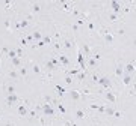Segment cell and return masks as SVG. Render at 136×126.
Segmentation results:
<instances>
[{
  "mask_svg": "<svg viewBox=\"0 0 136 126\" xmlns=\"http://www.w3.org/2000/svg\"><path fill=\"white\" fill-rule=\"evenodd\" d=\"M38 113H41L43 116L47 117H55L56 116V108H55V102H44L41 107H36Z\"/></svg>",
  "mask_w": 136,
  "mask_h": 126,
  "instance_id": "cell-1",
  "label": "cell"
},
{
  "mask_svg": "<svg viewBox=\"0 0 136 126\" xmlns=\"http://www.w3.org/2000/svg\"><path fill=\"white\" fill-rule=\"evenodd\" d=\"M100 35H103V38H104V41L107 45H112L113 44V32L112 30H107L104 29V27H100Z\"/></svg>",
  "mask_w": 136,
  "mask_h": 126,
  "instance_id": "cell-2",
  "label": "cell"
},
{
  "mask_svg": "<svg viewBox=\"0 0 136 126\" xmlns=\"http://www.w3.org/2000/svg\"><path fill=\"white\" fill-rule=\"evenodd\" d=\"M97 84H100L103 90H111V89H112V81H111V78L106 77V75H101V77H98V81H97Z\"/></svg>",
  "mask_w": 136,
  "mask_h": 126,
  "instance_id": "cell-3",
  "label": "cell"
},
{
  "mask_svg": "<svg viewBox=\"0 0 136 126\" xmlns=\"http://www.w3.org/2000/svg\"><path fill=\"white\" fill-rule=\"evenodd\" d=\"M18 102H23L21 98H18L17 95H8L5 98V104H6V107H12L15 104H18Z\"/></svg>",
  "mask_w": 136,
  "mask_h": 126,
  "instance_id": "cell-4",
  "label": "cell"
},
{
  "mask_svg": "<svg viewBox=\"0 0 136 126\" xmlns=\"http://www.w3.org/2000/svg\"><path fill=\"white\" fill-rule=\"evenodd\" d=\"M26 104H27V102L23 101V104H18V105H17V116H20V117H26V116H27L29 108H27Z\"/></svg>",
  "mask_w": 136,
  "mask_h": 126,
  "instance_id": "cell-5",
  "label": "cell"
},
{
  "mask_svg": "<svg viewBox=\"0 0 136 126\" xmlns=\"http://www.w3.org/2000/svg\"><path fill=\"white\" fill-rule=\"evenodd\" d=\"M80 51L83 53V56L86 57V59H89V57H92V50H91V47L88 45L86 42H83L80 45Z\"/></svg>",
  "mask_w": 136,
  "mask_h": 126,
  "instance_id": "cell-6",
  "label": "cell"
},
{
  "mask_svg": "<svg viewBox=\"0 0 136 126\" xmlns=\"http://www.w3.org/2000/svg\"><path fill=\"white\" fill-rule=\"evenodd\" d=\"M57 57V60H59V63H61V66H65V68H70V59H68V56H65V54H57L56 56Z\"/></svg>",
  "mask_w": 136,
  "mask_h": 126,
  "instance_id": "cell-7",
  "label": "cell"
},
{
  "mask_svg": "<svg viewBox=\"0 0 136 126\" xmlns=\"http://www.w3.org/2000/svg\"><path fill=\"white\" fill-rule=\"evenodd\" d=\"M68 95H70V98L73 99V101H79V99H82V92L80 90H68Z\"/></svg>",
  "mask_w": 136,
  "mask_h": 126,
  "instance_id": "cell-8",
  "label": "cell"
},
{
  "mask_svg": "<svg viewBox=\"0 0 136 126\" xmlns=\"http://www.w3.org/2000/svg\"><path fill=\"white\" fill-rule=\"evenodd\" d=\"M104 96L111 104H115V102H117V96H115V93L111 92V90H104Z\"/></svg>",
  "mask_w": 136,
  "mask_h": 126,
  "instance_id": "cell-9",
  "label": "cell"
},
{
  "mask_svg": "<svg viewBox=\"0 0 136 126\" xmlns=\"http://www.w3.org/2000/svg\"><path fill=\"white\" fill-rule=\"evenodd\" d=\"M123 75H124V65L118 62V63H117V69H115V77H117V78H123Z\"/></svg>",
  "mask_w": 136,
  "mask_h": 126,
  "instance_id": "cell-10",
  "label": "cell"
},
{
  "mask_svg": "<svg viewBox=\"0 0 136 126\" xmlns=\"http://www.w3.org/2000/svg\"><path fill=\"white\" fill-rule=\"evenodd\" d=\"M89 108L94 111H98L100 114H104L106 111V105H97V104H89Z\"/></svg>",
  "mask_w": 136,
  "mask_h": 126,
  "instance_id": "cell-11",
  "label": "cell"
},
{
  "mask_svg": "<svg viewBox=\"0 0 136 126\" xmlns=\"http://www.w3.org/2000/svg\"><path fill=\"white\" fill-rule=\"evenodd\" d=\"M133 72H135V63H133V62H130V63H127V65H124V74L133 75Z\"/></svg>",
  "mask_w": 136,
  "mask_h": 126,
  "instance_id": "cell-12",
  "label": "cell"
},
{
  "mask_svg": "<svg viewBox=\"0 0 136 126\" xmlns=\"http://www.w3.org/2000/svg\"><path fill=\"white\" fill-rule=\"evenodd\" d=\"M111 8H112V12H113V14H118V12L121 11V3L117 2V0H112V2H111Z\"/></svg>",
  "mask_w": 136,
  "mask_h": 126,
  "instance_id": "cell-13",
  "label": "cell"
},
{
  "mask_svg": "<svg viewBox=\"0 0 136 126\" xmlns=\"http://www.w3.org/2000/svg\"><path fill=\"white\" fill-rule=\"evenodd\" d=\"M121 80H123V84H124V86H129V84H132V83H133V75H129V74H124Z\"/></svg>",
  "mask_w": 136,
  "mask_h": 126,
  "instance_id": "cell-14",
  "label": "cell"
},
{
  "mask_svg": "<svg viewBox=\"0 0 136 126\" xmlns=\"http://www.w3.org/2000/svg\"><path fill=\"white\" fill-rule=\"evenodd\" d=\"M8 77L11 78V80H18V78H20V74H18V71H17L15 68H12L11 71L8 72Z\"/></svg>",
  "mask_w": 136,
  "mask_h": 126,
  "instance_id": "cell-15",
  "label": "cell"
},
{
  "mask_svg": "<svg viewBox=\"0 0 136 126\" xmlns=\"http://www.w3.org/2000/svg\"><path fill=\"white\" fill-rule=\"evenodd\" d=\"M15 86H14V84H6V86H5V92H6V96L8 95H15Z\"/></svg>",
  "mask_w": 136,
  "mask_h": 126,
  "instance_id": "cell-16",
  "label": "cell"
},
{
  "mask_svg": "<svg viewBox=\"0 0 136 126\" xmlns=\"http://www.w3.org/2000/svg\"><path fill=\"white\" fill-rule=\"evenodd\" d=\"M32 36H33V42H39L43 39V32L41 30H35V32H32Z\"/></svg>",
  "mask_w": 136,
  "mask_h": 126,
  "instance_id": "cell-17",
  "label": "cell"
},
{
  "mask_svg": "<svg viewBox=\"0 0 136 126\" xmlns=\"http://www.w3.org/2000/svg\"><path fill=\"white\" fill-rule=\"evenodd\" d=\"M73 44H74L73 39H65V41L62 42V48H64V50H71V48H73Z\"/></svg>",
  "mask_w": 136,
  "mask_h": 126,
  "instance_id": "cell-18",
  "label": "cell"
},
{
  "mask_svg": "<svg viewBox=\"0 0 136 126\" xmlns=\"http://www.w3.org/2000/svg\"><path fill=\"white\" fill-rule=\"evenodd\" d=\"M55 89L57 90V95L61 96V98H62L64 95H65L67 92H68V90H67V87H62V86H59V84H55Z\"/></svg>",
  "mask_w": 136,
  "mask_h": 126,
  "instance_id": "cell-19",
  "label": "cell"
},
{
  "mask_svg": "<svg viewBox=\"0 0 136 126\" xmlns=\"http://www.w3.org/2000/svg\"><path fill=\"white\" fill-rule=\"evenodd\" d=\"M17 71H18V74H20V77H21V78H26V77H27V68H26L24 65H21L18 69H17Z\"/></svg>",
  "mask_w": 136,
  "mask_h": 126,
  "instance_id": "cell-20",
  "label": "cell"
},
{
  "mask_svg": "<svg viewBox=\"0 0 136 126\" xmlns=\"http://www.w3.org/2000/svg\"><path fill=\"white\" fill-rule=\"evenodd\" d=\"M86 77H88V71H80L79 74H77V81H85L86 80Z\"/></svg>",
  "mask_w": 136,
  "mask_h": 126,
  "instance_id": "cell-21",
  "label": "cell"
},
{
  "mask_svg": "<svg viewBox=\"0 0 136 126\" xmlns=\"http://www.w3.org/2000/svg\"><path fill=\"white\" fill-rule=\"evenodd\" d=\"M11 62H12V66L15 68V69H18L20 66L23 65V63H21V59H20V57H14V59H11Z\"/></svg>",
  "mask_w": 136,
  "mask_h": 126,
  "instance_id": "cell-22",
  "label": "cell"
},
{
  "mask_svg": "<svg viewBox=\"0 0 136 126\" xmlns=\"http://www.w3.org/2000/svg\"><path fill=\"white\" fill-rule=\"evenodd\" d=\"M80 71H82L80 68H76V69H65V74L71 77V75H77V74H79Z\"/></svg>",
  "mask_w": 136,
  "mask_h": 126,
  "instance_id": "cell-23",
  "label": "cell"
},
{
  "mask_svg": "<svg viewBox=\"0 0 136 126\" xmlns=\"http://www.w3.org/2000/svg\"><path fill=\"white\" fill-rule=\"evenodd\" d=\"M76 117H77L79 120H82V119H85V117H86V114H85V111H83V110L77 108V110H76Z\"/></svg>",
  "mask_w": 136,
  "mask_h": 126,
  "instance_id": "cell-24",
  "label": "cell"
},
{
  "mask_svg": "<svg viewBox=\"0 0 136 126\" xmlns=\"http://www.w3.org/2000/svg\"><path fill=\"white\" fill-rule=\"evenodd\" d=\"M45 69H47L49 72H51V71H55V69H57V68H56V66L50 62V60H47V62H45Z\"/></svg>",
  "mask_w": 136,
  "mask_h": 126,
  "instance_id": "cell-25",
  "label": "cell"
},
{
  "mask_svg": "<svg viewBox=\"0 0 136 126\" xmlns=\"http://www.w3.org/2000/svg\"><path fill=\"white\" fill-rule=\"evenodd\" d=\"M43 11V6L39 5V3H33L32 5V12H35V14H38V12Z\"/></svg>",
  "mask_w": 136,
  "mask_h": 126,
  "instance_id": "cell-26",
  "label": "cell"
},
{
  "mask_svg": "<svg viewBox=\"0 0 136 126\" xmlns=\"http://www.w3.org/2000/svg\"><path fill=\"white\" fill-rule=\"evenodd\" d=\"M97 65H98V62H97V60H94L92 57H89V59H88V66H89V68H97Z\"/></svg>",
  "mask_w": 136,
  "mask_h": 126,
  "instance_id": "cell-27",
  "label": "cell"
},
{
  "mask_svg": "<svg viewBox=\"0 0 136 126\" xmlns=\"http://www.w3.org/2000/svg\"><path fill=\"white\" fill-rule=\"evenodd\" d=\"M32 71L35 72L36 75H41V68H39V65H36V63H33V65H32Z\"/></svg>",
  "mask_w": 136,
  "mask_h": 126,
  "instance_id": "cell-28",
  "label": "cell"
},
{
  "mask_svg": "<svg viewBox=\"0 0 136 126\" xmlns=\"http://www.w3.org/2000/svg\"><path fill=\"white\" fill-rule=\"evenodd\" d=\"M109 21H111V23H117L118 21V14L111 12V14H109Z\"/></svg>",
  "mask_w": 136,
  "mask_h": 126,
  "instance_id": "cell-29",
  "label": "cell"
},
{
  "mask_svg": "<svg viewBox=\"0 0 136 126\" xmlns=\"http://www.w3.org/2000/svg\"><path fill=\"white\" fill-rule=\"evenodd\" d=\"M8 59H14V57H17V53H15V48H9V53L6 54Z\"/></svg>",
  "mask_w": 136,
  "mask_h": 126,
  "instance_id": "cell-30",
  "label": "cell"
},
{
  "mask_svg": "<svg viewBox=\"0 0 136 126\" xmlns=\"http://www.w3.org/2000/svg\"><path fill=\"white\" fill-rule=\"evenodd\" d=\"M5 29H6L9 33L12 32V29H11V20H9V18H6V20H5Z\"/></svg>",
  "mask_w": 136,
  "mask_h": 126,
  "instance_id": "cell-31",
  "label": "cell"
},
{
  "mask_svg": "<svg viewBox=\"0 0 136 126\" xmlns=\"http://www.w3.org/2000/svg\"><path fill=\"white\" fill-rule=\"evenodd\" d=\"M50 62H51V63L56 66V68H61V63H59V60H57V57H56V56H53V57L50 59Z\"/></svg>",
  "mask_w": 136,
  "mask_h": 126,
  "instance_id": "cell-32",
  "label": "cell"
},
{
  "mask_svg": "<svg viewBox=\"0 0 136 126\" xmlns=\"http://www.w3.org/2000/svg\"><path fill=\"white\" fill-rule=\"evenodd\" d=\"M123 116H124V114L121 113V111H117V110H115V111H113V114H112V117H115V119H121Z\"/></svg>",
  "mask_w": 136,
  "mask_h": 126,
  "instance_id": "cell-33",
  "label": "cell"
},
{
  "mask_svg": "<svg viewBox=\"0 0 136 126\" xmlns=\"http://www.w3.org/2000/svg\"><path fill=\"white\" fill-rule=\"evenodd\" d=\"M24 39L27 41V44H32V42H33V36H32V33H27V35L24 36Z\"/></svg>",
  "mask_w": 136,
  "mask_h": 126,
  "instance_id": "cell-34",
  "label": "cell"
},
{
  "mask_svg": "<svg viewBox=\"0 0 136 126\" xmlns=\"http://www.w3.org/2000/svg\"><path fill=\"white\" fill-rule=\"evenodd\" d=\"M15 53H17V57H20V59L23 57V50H21V47H17V48H15Z\"/></svg>",
  "mask_w": 136,
  "mask_h": 126,
  "instance_id": "cell-35",
  "label": "cell"
},
{
  "mask_svg": "<svg viewBox=\"0 0 136 126\" xmlns=\"http://www.w3.org/2000/svg\"><path fill=\"white\" fill-rule=\"evenodd\" d=\"M41 41H43L45 45H47V44H50V42H51V38H50V36H43V39H41Z\"/></svg>",
  "mask_w": 136,
  "mask_h": 126,
  "instance_id": "cell-36",
  "label": "cell"
},
{
  "mask_svg": "<svg viewBox=\"0 0 136 126\" xmlns=\"http://www.w3.org/2000/svg\"><path fill=\"white\" fill-rule=\"evenodd\" d=\"M20 45H21V47H29V44H27V41H26L24 38L20 39Z\"/></svg>",
  "mask_w": 136,
  "mask_h": 126,
  "instance_id": "cell-37",
  "label": "cell"
},
{
  "mask_svg": "<svg viewBox=\"0 0 136 126\" xmlns=\"http://www.w3.org/2000/svg\"><path fill=\"white\" fill-rule=\"evenodd\" d=\"M88 29L91 30V32H94V30H95V26H94L92 21H88Z\"/></svg>",
  "mask_w": 136,
  "mask_h": 126,
  "instance_id": "cell-38",
  "label": "cell"
},
{
  "mask_svg": "<svg viewBox=\"0 0 136 126\" xmlns=\"http://www.w3.org/2000/svg\"><path fill=\"white\" fill-rule=\"evenodd\" d=\"M92 59H94V60H97V62H98V60L101 59V54H100V53H95V54H92Z\"/></svg>",
  "mask_w": 136,
  "mask_h": 126,
  "instance_id": "cell-39",
  "label": "cell"
},
{
  "mask_svg": "<svg viewBox=\"0 0 136 126\" xmlns=\"http://www.w3.org/2000/svg\"><path fill=\"white\" fill-rule=\"evenodd\" d=\"M65 83H67L68 86H70V84H73V78L70 77V75H67V78H65Z\"/></svg>",
  "mask_w": 136,
  "mask_h": 126,
  "instance_id": "cell-40",
  "label": "cell"
},
{
  "mask_svg": "<svg viewBox=\"0 0 136 126\" xmlns=\"http://www.w3.org/2000/svg\"><path fill=\"white\" fill-rule=\"evenodd\" d=\"M2 53H3V54H8V53H9V48H8V47H3V48H2Z\"/></svg>",
  "mask_w": 136,
  "mask_h": 126,
  "instance_id": "cell-41",
  "label": "cell"
},
{
  "mask_svg": "<svg viewBox=\"0 0 136 126\" xmlns=\"http://www.w3.org/2000/svg\"><path fill=\"white\" fill-rule=\"evenodd\" d=\"M71 29L74 30V32H77V30H79V27H77V24H73V26H71Z\"/></svg>",
  "mask_w": 136,
  "mask_h": 126,
  "instance_id": "cell-42",
  "label": "cell"
},
{
  "mask_svg": "<svg viewBox=\"0 0 136 126\" xmlns=\"http://www.w3.org/2000/svg\"><path fill=\"white\" fill-rule=\"evenodd\" d=\"M5 126H15V125H14V122H6V123H5Z\"/></svg>",
  "mask_w": 136,
  "mask_h": 126,
  "instance_id": "cell-43",
  "label": "cell"
},
{
  "mask_svg": "<svg viewBox=\"0 0 136 126\" xmlns=\"http://www.w3.org/2000/svg\"><path fill=\"white\" fill-rule=\"evenodd\" d=\"M117 32H118V33H119V35H124V32H125V30H124V29H118Z\"/></svg>",
  "mask_w": 136,
  "mask_h": 126,
  "instance_id": "cell-44",
  "label": "cell"
},
{
  "mask_svg": "<svg viewBox=\"0 0 136 126\" xmlns=\"http://www.w3.org/2000/svg\"><path fill=\"white\" fill-rule=\"evenodd\" d=\"M68 126H77V125H76L74 122H70V123H68Z\"/></svg>",
  "mask_w": 136,
  "mask_h": 126,
  "instance_id": "cell-45",
  "label": "cell"
},
{
  "mask_svg": "<svg viewBox=\"0 0 136 126\" xmlns=\"http://www.w3.org/2000/svg\"><path fill=\"white\" fill-rule=\"evenodd\" d=\"M0 123H2V116H0Z\"/></svg>",
  "mask_w": 136,
  "mask_h": 126,
  "instance_id": "cell-46",
  "label": "cell"
},
{
  "mask_svg": "<svg viewBox=\"0 0 136 126\" xmlns=\"http://www.w3.org/2000/svg\"><path fill=\"white\" fill-rule=\"evenodd\" d=\"M0 72H2V68H0Z\"/></svg>",
  "mask_w": 136,
  "mask_h": 126,
  "instance_id": "cell-47",
  "label": "cell"
}]
</instances>
